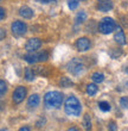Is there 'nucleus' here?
<instances>
[{
    "instance_id": "1",
    "label": "nucleus",
    "mask_w": 128,
    "mask_h": 131,
    "mask_svg": "<svg viewBox=\"0 0 128 131\" xmlns=\"http://www.w3.org/2000/svg\"><path fill=\"white\" fill-rule=\"evenodd\" d=\"M64 111L68 116H73V117L80 116L82 112V106H81L80 100L74 95L68 97L65 103H64Z\"/></svg>"
},
{
    "instance_id": "2",
    "label": "nucleus",
    "mask_w": 128,
    "mask_h": 131,
    "mask_svg": "<svg viewBox=\"0 0 128 131\" xmlns=\"http://www.w3.org/2000/svg\"><path fill=\"white\" fill-rule=\"evenodd\" d=\"M63 103V94L57 91L48 92L44 97V105L46 108H59Z\"/></svg>"
},
{
    "instance_id": "3",
    "label": "nucleus",
    "mask_w": 128,
    "mask_h": 131,
    "mask_svg": "<svg viewBox=\"0 0 128 131\" xmlns=\"http://www.w3.org/2000/svg\"><path fill=\"white\" fill-rule=\"evenodd\" d=\"M115 28H116V23H115V20L110 17L103 18V19L100 21V24H98V30H100L101 34H103V35L111 34V32L115 30Z\"/></svg>"
},
{
    "instance_id": "4",
    "label": "nucleus",
    "mask_w": 128,
    "mask_h": 131,
    "mask_svg": "<svg viewBox=\"0 0 128 131\" xmlns=\"http://www.w3.org/2000/svg\"><path fill=\"white\" fill-rule=\"evenodd\" d=\"M66 69L73 75H80L84 70V63L81 59H74L66 64Z\"/></svg>"
},
{
    "instance_id": "5",
    "label": "nucleus",
    "mask_w": 128,
    "mask_h": 131,
    "mask_svg": "<svg viewBox=\"0 0 128 131\" xmlns=\"http://www.w3.org/2000/svg\"><path fill=\"white\" fill-rule=\"evenodd\" d=\"M24 60L27 63H37V62H44L48 60V52L42 51V52H31L24 56Z\"/></svg>"
},
{
    "instance_id": "6",
    "label": "nucleus",
    "mask_w": 128,
    "mask_h": 131,
    "mask_svg": "<svg viewBox=\"0 0 128 131\" xmlns=\"http://www.w3.org/2000/svg\"><path fill=\"white\" fill-rule=\"evenodd\" d=\"M11 30H12V34L14 36H23L27 31V25L21 20H16L11 25Z\"/></svg>"
},
{
    "instance_id": "7",
    "label": "nucleus",
    "mask_w": 128,
    "mask_h": 131,
    "mask_svg": "<svg viewBox=\"0 0 128 131\" xmlns=\"http://www.w3.org/2000/svg\"><path fill=\"white\" fill-rule=\"evenodd\" d=\"M26 93H27V91H26V88H25V87H23V86L17 87V88L14 90L13 94H12L13 103L14 104H20L21 101L25 99V97H26Z\"/></svg>"
},
{
    "instance_id": "8",
    "label": "nucleus",
    "mask_w": 128,
    "mask_h": 131,
    "mask_svg": "<svg viewBox=\"0 0 128 131\" xmlns=\"http://www.w3.org/2000/svg\"><path fill=\"white\" fill-rule=\"evenodd\" d=\"M42 47V41L38 39V38H31V39H29L27 43L25 44V49H26V51L29 52H35L37 49H39Z\"/></svg>"
},
{
    "instance_id": "9",
    "label": "nucleus",
    "mask_w": 128,
    "mask_h": 131,
    "mask_svg": "<svg viewBox=\"0 0 128 131\" xmlns=\"http://www.w3.org/2000/svg\"><path fill=\"white\" fill-rule=\"evenodd\" d=\"M90 47H91V43H90L89 38L87 37H81L76 42V48L78 49V51H87L90 49Z\"/></svg>"
},
{
    "instance_id": "10",
    "label": "nucleus",
    "mask_w": 128,
    "mask_h": 131,
    "mask_svg": "<svg viewBox=\"0 0 128 131\" xmlns=\"http://www.w3.org/2000/svg\"><path fill=\"white\" fill-rule=\"evenodd\" d=\"M113 8V3L110 0H101L97 5V10L100 12H108Z\"/></svg>"
},
{
    "instance_id": "11",
    "label": "nucleus",
    "mask_w": 128,
    "mask_h": 131,
    "mask_svg": "<svg viewBox=\"0 0 128 131\" xmlns=\"http://www.w3.org/2000/svg\"><path fill=\"white\" fill-rule=\"evenodd\" d=\"M19 14H20L23 18H25V19H31V18L33 17V11H32L31 7L23 6L20 10H19Z\"/></svg>"
},
{
    "instance_id": "12",
    "label": "nucleus",
    "mask_w": 128,
    "mask_h": 131,
    "mask_svg": "<svg viewBox=\"0 0 128 131\" xmlns=\"http://www.w3.org/2000/svg\"><path fill=\"white\" fill-rule=\"evenodd\" d=\"M114 39H115V42L120 45L126 44V36L120 28H118V31H116V34H115V36H114Z\"/></svg>"
},
{
    "instance_id": "13",
    "label": "nucleus",
    "mask_w": 128,
    "mask_h": 131,
    "mask_svg": "<svg viewBox=\"0 0 128 131\" xmlns=\"http://www.w3.org/2000/svg\"><path fill=\"white\" fill-rule=\"evenodd\" d=\"M39 101H40V98H39L38 94H32L31 97L27 99V105L29 107H31V108H35L39 105Z\"/></svg>"
},
{
    "instance_id": "14",
    "label": "nucleus",
    "mask_w": 128,
    "mask_h": 131,
    "mask_svg": "<svg viewBox=\"0 0 128 131\" xmlns=\"http://www.w3.org/2000/svg\"><path fill=\"white\" fill-rule=\"evenodd\" d=\"M35 72H33V69L31 68H26L24 72V78L25 80H27V81H33L35 79Z\"/></svg>"
},
{
    "instance_id": "15",
    "label": "nucleus",
    "mask_w": 128,
    "mask_h": 131,
    "mask_svg": "<svg viewBox=\"0 0 128 131\" xmlns=\"http://www.w3.org/2000/svg\"><path fill=\"white\" fill-rule=\"evenodd\" d=\"M87 19V13L84 12V11H80L78 13H77L76 18H75V23H76L77 25L78 24H82L84 20Z\"/></svg>"
},
{
    "instance_id": "16",
    "label": "nucleus",
    "mask_w": 128,
    "mask_h": 131,
    "mask_svg": "<svg viewBox=\"0 0 128 131\" xmlns=\"http://www.w3.org/2000/svg\"><path fill=\"white\" fill-rule=\"evenodd\" d=\"M59 85L62 87H64V88H69V87L74 86V82L69 79V78H62L61 81H59Z\"/></svg>"
},
{
    "instance_id": "17",
    "label": "nucleus",
    "mask_w": 128,
    "mask_h": 131,
    "mask_svg": "<svg viewBox=\"0 0 128 131\" xmlns=\"http://www.w3.org/2000/svg\"><path fill=\"white\" fill-rule=\"evenodd\" d=\"M91 79H93V81L95 83H101V82H103L104 75L102 73H94L93 75H91Z\"/></svg>"
},
{
    "instance_id": "18",
    "label": "nucleus",
    "mask_w": 128,
    "mask_h": 131,
    "mask_svg": "<svg viewBox=\"0 0 128 131\" xmlns=\"http://www.w3.org/2000/svg\"><path fill=\"white\" fill-rule=\"evenodd\" d=\"M97 91H98V88H97V86L95 83H90V85L87 86V93L89 94V95H91V97L97 93Z\"/></svg>"
},
{
    "instance_id": "19",
    "label": "nucleus",
    "mask_w": 128,
    "mask_h": 131,
    "mask_svg": "<svg viewBox=\"0 0 128 131\" xmlns=\"http://www.w3.org/2000/svg\"><path fill=\"white\" fill-rule=\"evenodd\" d=\"M83 128L86 129L87 131H90V129H91V122H90V117H89V114H86L83 118Z\"/></svg>"
},
{
    "instance_id": "20",
    "label": "nucleus",
    "mask_w": 128,
    "mask_h": 131,
    "mask_svg": "<svg viewBox=\"0 0 128 131\" xmlns=\"http://www.w3.org/2000/svg\"><path fill=\"white\" fill-rule=\"evenodd\" d=\"M98 106H100V110L103 111V112H108V111L110 110V105H109V103H107V101H100V103H98Z\"/></svg>"
},
{
    "instance_id": "21",
    "label": "nucleus",
    "mask_w": 128,
    "mask_h": 131,
    "mask_svg": "<svg viewBox=\"0 0 128 131\" xmlns=\"http://www.w3.org/2000/svg\"><path fill=\"white\" fill-rule=\"evenodd\" d=\"M80 5V0H69L68 1V6L70 10H76Z\"/></svg>"
},
{
    "instance_id": "22",
    "label": "nucleus",
    "mask_w": 128,
    "mask_h": 131,
    "mask_svg": "<svg viewBox=\"0 0 128 131\" xmlns=\"http://www.w3.org/2000/svg\"><path fill=\"white\" fill-rule=\"evenodd\" d=\"M6 92H7V83L4 80H0V97H3Z\"/></svg>"
},
{
    "instance_id": "23",
    "label": "nucleus",
    "mask_w": 128,
    "mask_h": 131,
    "mask_svg": "<svg viewBox=\"0 0 128 131\" xmlns=\"http://www.w3.org/2000/svg\"><path fill=\"white\" fill-rule=\"evenodd\" d=\"M120 106L122 108H128V98L127 97H122L120 99Z\"/></svg>"
},
{
    "instance_id": "24",
    "label": "nucleus",
    "mask_w": 128,
    "mask_h": 131,
    "mask_svg": "<svg viewBox=\"0 0 128 131\" xmlns=\"http://www.w3.org/2000/svg\"><path fill=\"white\" fill-rule=\"evenodd\" d=\"M5 17H6V11H5V8H4V7L0 6V21L4 20V19H5Z\"/></svg>"
},
{
    "instance_id": "25",
    "label": "nucleus",
    "mask_w": 128,
    "mask_h": 131,
    "mask_svg": "<svg viewBox=\"0 0 128 131\" xmlns=\"http://www.w3.org/2000/svg\"><path fill=\"white\" fill-rule=\"evenodd\" d=\"M5 37H6V31L3 28H0V41L5 39Z\"/></svg>"
},
{
    "instance_id": "26",
    "label": "nucleus",
    "mask_w": 128,
    "mask_h": 131,
    "mask_svg": "<svg viewBox=\"0 0 128 131\" xmlns=\"http://www.w3.org/2000/svg\"><path fill=\"white\" fill-rule=\"evenodd\" d=\"M45 123H46V119H45V118H40V119L37 122V126L40 128V126H43V125L45 124Z\"/></svg>"
},
{
    "instance_id": "27",
    "label": "nucleus",
    "mask_w": 128,
    "mask_h": 131,
    "mask_svg": "<svg viewBox=\"0 0 128 131\" xmlns=\"http://www.w3.org/2000/svg\"><path fill=\"white\" fill-rule=\"evenodd\" d=\"M109 131H118V128H116L115 123H110L109 124Z\"/></svg>"
},
{
    "instance_id": "28",
    "label": "nucleus",
    "mask_w": 128,
    "mask_h": 131,
    "mask_svg": "<svg viewBox=\"0 0 128 131\" xmlns=\"http://www.w3.org/2000/svg\"><path fill=\"white\" fill-rule=\"evenodd\" d=\"M18 131H31V130H30V128H29V126H23V128H20Z\"/></svg>"
},
{
    "instance_id": "29",
    "label": "nucleus",
    "mask_w": 128,
    "mask_h": 131,
    "mask_svg": "<svg viewBox=\"0 0 128 131\" xmlns=\"http://www.w3.org/2000/svg\"><path fill=\"white\" fill-rule=\"evenodd\" d=\"M56 0H42V3H45V4H49V3H53Z\"/></svg>"
},
{
    "instance_id": "30",
    "label": "nucleus",
    "mask_w": 128,
    "mask_h": 131,
    "mask_svg": "<svg viewBox=\"0 0 128 131\" xmlns=\"http://www.w3.org/2000/svg\"><path fill=\"white\" fill-rule=\"evenodd\" d=\"M66 131H80V130H78L77 128H70V129H68Z\"/></svg>"
},
{
    "instance_id": "31",
    "label": "nucleus",
    "mask_w": 128,
    "mask_h": 131,
    "mask_svg": "<svg viewBox=\"0 0 128 131\" xmlns=\"http://www.w3.org/2000/svg\"><path fill=\"white\" fill-rule=\"evenodd\" d=\"M0 131H7V130H5V129H1V130H0Z\"/></svg>"
}]
</instances>
